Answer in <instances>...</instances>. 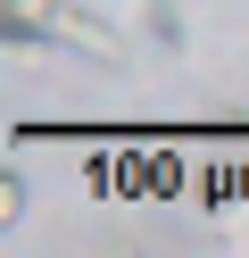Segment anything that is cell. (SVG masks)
<instances>
[{
    "instance_id": "6da1fadb",
    "label": "cell",
    "mask_w": 249,
    "mask_h": 258,
    "mask_svg": "<svg viewBox=\"0 0 249 258\" xmlns=\"http://www.w3.org/2000/svg\"><path fill=\"white\" fill-rule=\"evenodd\" d=\"M58 42H66V50H83L92 67H116V58H125V42L108 34V17H92V9H66V0L50 9V50H58Z\"/></svg>"
},
{
    "instance_id": "7a4b0ae2",
    "label": "cell",
    "mask_w": 249,
    "mask_h": 258,
    "mask_svg": "<svg viewBox=\"0 0 249 258\" xmlns=\"http://www.w3.org/2000/svg\"><path fill=\"white\" fill-rule=\"evenodd\" d=\"M141 25H149V42H158V50H183V25H191V0H149V9H141Z\"/></svg>"
},
{
    "instance_id": "3957f363",
    "label": "cell",
    "mask_w": 249,
    "mask_h": 258,
    "mask_svg": "<svg viewBox=\"0 0 249 258\" xmlns=\"http://www.w3.org/2000/svg\"><path fill=\"white\" fill-rule=\"evenodd\" d=\"M50 9H58V0H0V25H25V34L50 42Z\"/></svg>"
},
{
    "instance_id": "277c9868",
    "label": "cell",
    "mask_w": 249,
    "mask_h": 258,
    "mask_svg": "<svg viewBox=\"0 0 249 258\" xmlns=\"http://www.w3.org/2000/svg\"><path fill=\"white\" fill-rule=\"evenodd\" d=\"M17 225H25V175L0 167V233H17Z\"/></svg>"
}]
</instances>
